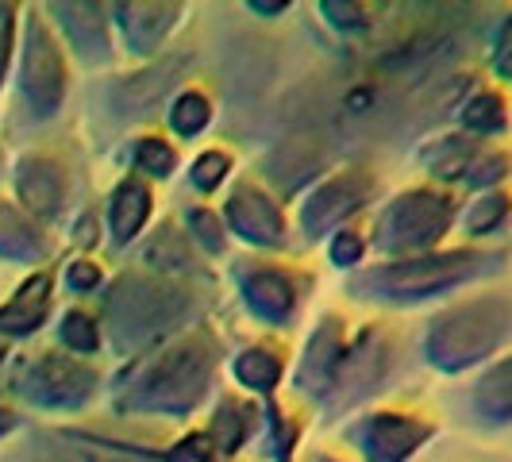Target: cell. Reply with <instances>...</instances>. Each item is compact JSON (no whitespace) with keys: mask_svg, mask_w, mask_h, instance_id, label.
Wrapping results in <instances>:
<instances>
[{"mask_svg":"<svg viewBox=\"0 0 512 462\" xmlns=\"http://www.w3.org/2000/svg\"><path fill=\"white\" fill-rule=\"evenodd\" d=\"M212 366H216V339L208 332L185 335L170 351L139 366V374L128 382L116 409L185 416L201 405L208 382H212Z\"/></svg>","mask_w":512,"mask_h":462,"instance_id":"cell-1","label":"cell"},{"mask_svg":"<svg viewBox=\"0 0 512 462\" xmlns=\"http://www.w3.org/2000/svg\"><path fill=\"white\" fill-rule=\"evenodd\" d=\"M104 316H108L112 347L124 355H139V351H151L158 339L178 332L193 316V301L170 282L124 274L112 282L104 297Z\"/></svg>","mask_w":512,"mask_h":462,"instance_id":"cell-2","label":"cell"},{"mask_svg":"<svg viewBox=\"0 0 512 462\" xmlns=\"http://www.w3.org/2000/svg\"><path fill=\"white\" fill-rule=\"evenodd\" d=\"M512 324V308L505 297H482V301H466V305L443 312L436 324L428 328L424 339V355L443 374H459L466 366L482 362L493 355Z\"/></svg>","mask_w":512,"mask_h":462,"instance_id":"cell-3","label":"cell"},{"mask_svg":"<svg viewBox=\"0 0 512 462\" xmlns=\"http://www.w3.org/2000/svg\"><path fill=\"white\" fill-rule=\"evenodd\" d=\"M497 255H478V251H447V255H416L405 262H389L378 270H366L355 293L374 297V301H424L436 297L451 285H462L478 274L497 270Z\"/></svg>","mask_w":512,"mask_h":462,"instance_id":"cell-4","label":"cell"},{"mask_svg":"<svg viewBox=\"0 0 512 462\" xmlns=\"http://www.w3.org/2000/svg\"><path fill=\"white\" fill-rule=\"evenodd\" d=\"M447 224H451V201L432 189H412V193H401L397 201H389L378 220L374 243L378 251H389V255L428 251L443 239Z\"/></svg>","mask_w":512,"mask_h":462,"instance_id":"cell-5","label":"cell"},{"mask_svg":"<svg viewBox=\"0 0 512 462\" xmlns=\"http://www.w3.org/2000/svg\"><path fill=\"white\" fill-rule=\"evenodd\" d=\"M12 389L39 409H81L97 393V370L81 359L43 355L27 362L24 370H16Z\"/></svg>","mask_w":512,"mask_h":462,"instance_id":"cell-6","label":"cell"},{"mask_svg":"<svg viewBox=\"0 0 512 462\" xmlns=\"http://www.w3.org/2000/svg\"><path fill=\"white\" fill-rule=\"evenodd\" d=\"M20 89H24L27 108L39 120L54 116L62 108V97H66V62H62V51H58V43L51 39V31L39 16H27Z\"/></svg>","mask_w":512,"mask_h":462,"instance_id":"cell-7","label":"cell"},{"mask_svg":"<svg viewBox=\"0 0 512 462\" xmlns=\"http://www.w3.org/2000/svg\"><path fill=\"white\" fill-rule=\"evenodd\" d=\"M374 193V181L366 178L362 170H347L328 178L301 208V228L308 239H320L324 231H332L335 224H343L351 212H359Z\"/></svg>","mask_w":512,"mask_h":462,"instance_id":"cell-8","label":"cell"},{"mask_svg":"<svg viewBox=\"0 0 512 462\" xmlns=\"http://www.w3.org/2000/svg\"><path fill=\"white\" fill-rule=\"evenodd\" d=\"M385 366H389V343H385L378 332H366L359 339V347L339 359V370H335V382H332L335 409H347V405H355L359 397H366L374 385L382 382ZM332 389H328V393H332Z\"/></svg>","mask_w":512,"mask_h":462,"instance_id":"cell-9","label":"cell"},{"mask_svg":"<svg viewBox=\"0 0 512 462\" xmlns=\"http://www.w3.org/2000/svg\"><path fill=\"white\" fill-rule=\"evenodd\" d=\"M228 224L239 239H247L255 247H282L285 239L282 208L255 185H235L228 201Z\"/></svg>","mask_w":512,"mask_h":462,"instance_id":"cell-10","label":"cell"},{"mask_svg":"<svg viewBox=\"0 0 512 462\" xmlns=\"http://www.w3.org/2000/svg\"><path fill=\"white\" fill-rule=\"evenodd\" d=\"M428 436H432L428 424L409 420L401 412H378L359 428L362 455L370 462H405Z\"/></svg>","mask_w":512,"mask_h":462,"instance_id":"cell-11","label":"cell"},{"mask_svg":"<svg viewBox=\"0 0 512 462\" xmlns=\"http://www.w3.org/2000/svg\"><path fill=\"white\" fill-rule=\"evenodd\" d=\"M339 359H343V328H339L335 316H328V320L312 332L305 355H301L297 389L308 393V397H328V389H332V382H335V370H339Z\"/></svg>","mask_w":512,"mask_h":462,"instance_id":"cell-12","label":"cell"},{"mask_svg":"<svg viewBox=\"0 0 512 462\" xmlns=\"http://www.w3.org/2000/svg\"><path fill=\"white\" fill-rule=\"evenodd\" d=\"M112 20L120 27L128 51L151 54L154 47L166 43V35L178 27L181 4H116Z\"/></svg>","mask_w":512,"mask_h":462,"instance_id":"cell-13","label":"cell"},{"mask_svg":"<svg viewBox=\"0 0 512 462\" xmlns=\"http://www.w3.org/2000/svg\"><path fill=\"white\" fill-rule=\"evenodd\" d=\"M16 193H20V205L31 216L51 220V216H58L62 201H66L62 170L54 166L51 158H43V154H27V158H20V166H16Z\"/></svg>","mask_w":512,"mask_h":462,"instance_id":"cell-14","label":"cell"},{"mask_svg":"<svg viewBox=\"0 0 512 462\" xmlns=\"http://www.w3.org/2000/svg\"><path fill=\"white\" fill-rule=\"evenodd\" d=\"M51 12L81 62L108 58V16L101 4H51Z\"/></svg>","mask_w":512,"mask_h":462,"instance_id":"cell-15","label":"cell"},{"mask_svg":"<svg viewBox=\"0 0 512 462\" xmlns=\"http://www.w3.org/2000/svg\"><path fill=\"white\" fill-rule=\"evenodd\" d=\"M51 274H31L16 297L8 305H0V332L4 335H31L43 320H47V308H51Z\"/></svg>","mask_w":512,"mask_h":462,"instance_id":"cell-16","label":"cell"},{"mask_svg":"<svg viewBox=\"0 0 512 462\" xmlns=\"http://www.w3.org/2000/svg\"><path fill=\"white\" fill-rule=\"evenodd\" d=\"M243 297H247V305H251V312H255L258 320L278 324V328L293 316V305H297V289L278 270H255V274H247L243 278Z\"/></svg>","mask_w":512,"mask_h":462,"instance_id":"cell-17","label":"cell"},{"mask_svg":"<svg viewBox=\"0 0 512 462\" xmlns=\"http://www.w3.org/2000/svg\"><path fill=\"white\" fill-rule=\"evenodd\" d=\"M151 216V189L143 181H120L108 197V231H112V243H131L143 224Z\"/></svg>","mask_w":512,"mask_h":462,"instance_id":"cell-18","label":"cell"},{"mask_svg":"<svg viewBox=\"0 0 512 462\" xmlns=\"http://www.w3.org/2000/svg\"><path fill=\"white\" fill-rule=\"evenodd\" d=\"M43 255H47L43 231L35 228L20 208L0 201V258H8V262H39Z\"/></svg>","mask_w":512,"mask_h":462,"instance_id":"cell-19","label":"cell"},{"mask_svg":"<svg viewBox=\"0 0 512 462\" xmlns=\"http://www.w3.org/2000/svg\"><path fill=\"white\" fill-rule=\"evenodd\" d=\"M147 262H151L158 274H193V251H189V243H185V235L174 228H162L154 235L151 243H147Z\"/></svg>","mask_w":512,"mask_h":462,"instance_id":"cell-20","label":"cell"},{"mask_svg":"<svg viewBox=\"0 0 512 462\" xmlns=\"http://www.w3.org/2000/svg\"><path fill=\"white\" fill-rule=\"evenodd\" d=\"M509 362H497L493 370H489L486 378L478 382V393H474V401H478V409L486 412L489 420H497V424H505L512 412V385H509Z\"/></svg>","mask_w":512,"mask_h":462,"instance_id":"cell-21","label":"cell"},{"mask_svg":"<svg viewBox=\"0 0 512 462\" xmlns=\"http://www.w3.org/2000/svg\"><path fill=\"white\" fill-rule=\"evenodd\" d=\"M235 378L247 385V389L270 393L278 385V378H282V362H278L274 351H266V347H251V351H243L235 359Z\"/></svg>","mask_w":512,"mask_h":462,"instance_id":"cell-22","label":"cell"},{"mask_svg":"<svg viewBox=\"0 0 512 462\" xmlns=\"http://www.w3.org/2000/svg\"><path fill=\"white\" fill-rule=\"evenodd\" d=\"M208 447H216V451H224V455H235L239 447H243V439H247V416L239 405H220L216 416H212V428H208Z\"/></svg>","mask_w":512,"mask_h":462,"instance_id":"cell-23","label":"cell"},{"mask_svg":"<svg viewBox=\"0 0 512 462\" xmlns=\"http://www.w3.org/2000/svg\"><path fill=\"white\" fill-rule=\"evenodd\" d=\"M420 158L432 166V174H439V178H455V174H462V170H470L474 147H470L462 135H451V139H443V143H432Z\"/></svg>","mask_w":512,"mask_h":462,"instance_id":"cell-24","label":"cell"},{"mask_svg":"<svg viewBox=\"0 0 512 462\" xmlns=\"http://www.w3.org/2000/svg\"><path fill=\"white\" fill-rule=\"evenodd\" d=\"M462 124L470 131H482V135H493V131L505 128V101L497 93H478L470 97L466 108H462Z\"/></svg>","mask_w":512,"mask_h":462,"instance_id":"cell-25","label":"cell"},{"mask_svg":"<svg viewBox=\"0 0 512 462\" xmlns=\"http://www.w3.org/2000/svg\"><path fill=\"white\" fill-rule=\"evenodd\" d=\"M208 120H212V104L205 93H181L170 108V128L178 135H197V131H205Z\"/></svg>","mask_w":512,"mask_h":462,"instance_id":"cell-26","label":"cell"},{"mask_svg":"<svg viewBox=\"0 0 512 462\" xmlns=\"http://www.w3.org/2000/svg\"><path fill=\"white\" fill-rule=\"evenodd\" d=\"M135 166L139 170H147L151 178H166V174H174V166H178V154L174 147L166 143V139H139V147H135Z\"/></svg>","mask_w":512,"mask_h":462,"instance_id":"cell-27","label":"cell"},{"mask_svg":"<svg viewBox=\"0 0 512 462\" xmlns=\"http://www.w3.org/2000/svg\"><path fill=\"white\" fill-rule=\"evenodd\" d=\"M62 343L77 351V355H89V351H97L101 347V332H97V324L85 316V312H66L62 316Z\"/></svg>","mask_w":512,"mask_h":462,"instance_id":"cell-28","label":"cell"},{"mask_svg":"<svg viewBox=\"0 0 512 462\" xmlns=\"http://www.w3.org/2000/svg\"><path fill=\"white\" fill-rule=\"evenodd\" d=\"M505 212H509V197L505 193H489V197H482L478 205L466 212V228L474 231V235H486V231H493L505 220Z\"/></svg>","mask_w":512,"mask_h":462,"instance_id":"cell-29","label":"cell"},{"mask_svg":"<svg viewBox=\"0 0 512 462\" xmlns=\"http://www.w3.org/2000/svg\"><path fill=\"white\" fill-rule=\"evenodd\" d=\"M228 154H220V151H205L197 162H193V170H189V178H193V185L201 189V193H212L220 181L228 178Z\"/></svg>","mask_w":512,"mask_h":462,"instance_id":"cell-30","label":"cell"},{"mask_svg":"<svg viewBox=\"0 0 512 462\" xmlns=\"http://www.w3.org/2000/svg\"><path fill=\"white\" fill-rule=\"evenodd\" d=\"M189 228H193L197 243L205 247L208 255H220V251H224V231H220V220H216L208 208H193V212H189Z\"/></svg>","mask_w":512,"mask_h":462,"instance_id":"cell-31","label":"cell"},{"mask_svg":"<svg viewBox=\"0 0 512 462\" xmlns=\"http://www.w3.org/2000/svg\"><path fill=\"white\" fill-rule=\"evenodd\" d=\"M505 174H509V158H505V154H482V158L470 162L466 181H470L474 189H486V185H497Z\"/></svg>","mask_w":512,"mask_h":462,"instance_id":"cell-32","label":"cell"},{"mask_svg":"<svg viewBox=\"0 0 512 462\" xmlns=\"http://www.w3.org/2000/svg\"><path fill=\"white\" fill-rule=\"evenodd\" d=\"M162 462H212V447L205 436H185L162 455Z\"/></svg>","mask_w":512,"mask_h":462,"instance_id":"cell-33","label":"cell"},{"mask_svg":"<svg viewBox=\"0 0 512 462\" xmlns=\"http://www.w3.org/2000/svg\"><path fill=\"white\" fill-rule=\"evenodd\" d=\"M320 12L332 20L335 27H362L366 24V8L362 4H351V0H324Z\"/></svg>","mask_w":512,"mask_h":462,"instance_id":"cell-34","label":"cell"},{"mask_svg":"<svg viewBox=\"0 0 512 462\" xmlns=\"http://www.w3.org/2000/svg\"><path fill=\"white\" fill-rule=\"evenodd\" d=\"M362 258V239L359 231H339L332 239V262L335 266H355Z\"/></svg>","mask_w":512,"mask_h":462,"instance_id":"cell-35","label":"cell"},{"mask_svg":"<svg viewBox=\"0 0 512 462\" xmlns=\"http://www.w3.org/2000/svg\"><path fill=\"white\" fill-rule=\"evenodd\" d=\"M12 35H16V8H12V4H0V81H4V74H8Z\"/></svg>","mask_w":512,"mask_h":462,"instance_id":"cell-36","label":"cell"},{"mask_svg":"<svg viewBox=\"0 0 512 462\" xmlns=\"http://www.w3.org/2000/svg\"><path fill=\"white\" fill-rule=\"evenodd\" d=\"M66 282H70V289H77V293H89V289H97V285H101V270H97L93 262L77 258L74 266L66 270Z\"/></svg>","mask_w":512,"mask_h":462,"instance_id":"cell-37","label":"cell"},{"mask_svg":"<svg viewBox=\"0 0 512 462\" xmlns=\"http://www.w3.org/2000/svg\"><path fill=\"white\" fill-rule=\"evenodd\" d=\"M509 43H512V24L505 20V24H501V35H497V58H493V66H497V74H501V77H509V74H512Z\"/></svg>","mask_w":512,"mask_h":462,"instance_id":"cell-38","label":"cell"},{"mask_svg":"<svg viewBox=\"0 0 512 462\" xmlns=\"http://www.w3.org/2000/svg\"><path fill=\"white\" fill-rule=\"evenodd\" d=\"M43 462H120V459H97L89 451H51Z\"/></svg>","mask_w":512,"mask_h":462,"instance_id":"cell-39","label":"cell"},{"mask_svg":"<svg viewBox=\"0 0 512 462\" xmlns=\"http://www.w3.org/2000/svg\"><path fill=\"white\" fill-rule=\"evenodd\" d=\"M251 8H255V12H262V16H278V12H285L289 4H274V0H270V4H266V0H251Z\"/></svg>","mask_w":512,"mask_h":462,"instance_id":"cell-40","label":"cell"},{"mask_svg":"<svg viewBox=\"0 0 512 462\" xmlns=\"http://www.w3.org/2000/svg\"><path fill=\"white\" fill-rule=\"evenodd\" d=\"M12 428H16V416H12V412H0V436L12 432Z\"/></svg>","mask_w":512,"mask_h":462,"instance_id":"cell-41","label":"cell"},{"mask_svg":"<svg viewBox=\"0 0 512 462\" xmlns=\"http://www.w3.org/2000/svg\"><path fill=\"white\" fill-rule=\"evenodd\" d=\"M0 362H4V347H0Z\"/></svg>","mask_w":512,"mask_h":462,"instance_id":"cell-42","label":"cell"},{"mask_svg":"<svg viewBox=\"0 0 512 462\" xmlns=\"http://www.w3.org/2000/svg\"><path fill=\"white\" fill-rule=\"evenodd\" d=\"M320 462H335V459H320Z\"/></svg>","mask_w":512,"mask_h":462,"instance_id":"cell-43","label":"cell"}]
</instances>
